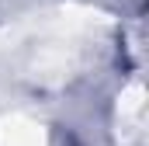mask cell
<instances>
[{"label":"cell","mask_w":149,"mask_h":146,"mask_svg":"<svg viewBox=\"0 0 149 146\" xmlns=\"http://www.w3.org/2000/svg\"><path fill=\"white\" fill-rule=\"evenodd\" d=\"M0 146H45V132L35 122L10 115L0 122Z\"/></svg>","instance_id":"cell-1"}]
</instances>
